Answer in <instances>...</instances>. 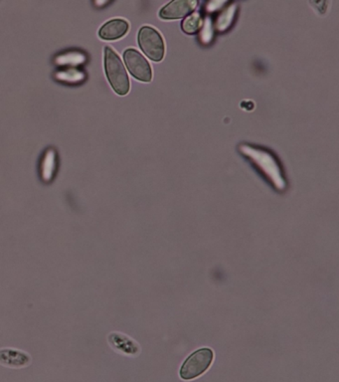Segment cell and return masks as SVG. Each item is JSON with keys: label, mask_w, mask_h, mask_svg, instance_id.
Listing matches in <instances>:
<instances>
[{"label": "cell", "mask_w": 339, "mask_h": 382, "mask_svg": "<svg viewBox=\"0 0 339 382\" xmlns=\"http://www.w3.org/2000/svg\"><path fill=\"white\" fill-rule=\"evenodd\" d=\"M105 70L110 86L115 93L124 96L129 91V79L121 58L110 47L105 48Z\"/></svg>", "instance_id": "6da1fadb"}, {"label": "cell", "mask_w": 339, "mask_h": 382, "mask_svg": "<svg viewBox=\"0 0 339 382\" xmlns=\"http://www.w3.org/2000/svg\"><path fill=\"white\" fill-rule=\"evenodd\" d=\"M214 353L210 348H200L186 358L180 367V376L183 381H192L205 374L211 367Z\"/></svg>", "instance_id": "7a4b0ae2"}, {"label": "cell", "mask_w": 339, "mask_h": 382, "mask_svg": "<svg viewBox=\"0 0 339 382\" xmlns=\"http://www.w3.org/2000/svg\"><path fill=\"white\" fill-rule=\"evenodd\" d=\"M138 45L141 50L150 60L159 62L164 57L166 45L164 38L157 30L150 26H143L138 31Z\"/></svg>", "instance_id": "3957f363"}, {"label": "cell", "mask_w": 339, "mask_h": 382, "mask_svg": "<svg viewBox=\"0 0 339 382\" xmlns=\"http://www.w3.org/2000/svg\"><path fill=\"white\" fill-rule=\"evenodd\" d=\"M124 60L129 73L136 80L145 82V83L152 81V67H150L147 59L143 57L140 52L136 50V49H127L124 52Z\"/></svg>", "instance_id": "277c9868"}, {"label": "cell", "mask_w": 339, "mask_h": 382, "mask_svg": "<svg viewBox=\"0 0 339 382\" xmlns=\"http://www.w3.org/2000/svg\"><path fill=\"white\" fill-rule=\"evenodd\" d=\"M197 4L199 2L194 0H178V1L169 2L159 11V17L166 20H180L190 15L194 11Z\"/></svg>", "instance_id": "5b68a950"}, {"label": "cell", "mask_w": 339, "mask_h": 382, "mask_svg": "<svg viewBox=\"0 0 339 382\" xmlns=\"http://www.w3.org/2000/svg\"><path fill=\"white\" fill-rule=\"evenodd\" d=\"M129 25L124 20H113L108 21L101 27L99 36L107 41H114L124 37L129 31Z\"/></svg>", "instance_id": "8992f818"}, {"label": "cell", "mask_w": 339, "mask_h": 382, "mask_svg": "<svg viewBox=\"0 0 339 382\" xmlns=\"http://www.w3.org/2000/svg\"><path fill=\"white\" fill-rule=\"evenodd\" d=\"M30 357L22 351L0 350V363L8 367H23L29 365Z\"/></svg>", "instance_id": "52a82bcc"}, {"label": "cell", "mask_w": 339, "mask_h": 382, "mask_svg": "<svg viewBox=\"0 0 339 382\" xmlns=\"http://www.w3.org/2000/svg\"><path fill=\"white\" fill-rule=\"evenodd\" d=\"M110 344L117 350L124 351L127 353H135L138 350L135 341L131 339L122 336L121 334H110L109 337Z\"/></svg>", "instance_id": "ba28073f"}, {"label": "cell", "mask_w": 339, "mask_h": 382, "mask_svg": "<svg viewBox=\"0 0 339 382\" xmlns=\"http://www.w3.org/2000/svg\"><path fill=\"white\" fill-rule=\"evenodd\" d=\"M200 26H201V17L199 13L190 14L181 23V28L186 34H194L199 31Z\"/></svg>", "instance_id": "9c48e42d"}]
</instances>
